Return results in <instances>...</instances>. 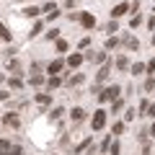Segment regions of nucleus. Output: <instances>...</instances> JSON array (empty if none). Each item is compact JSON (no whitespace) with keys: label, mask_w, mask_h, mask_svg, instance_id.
Masks as SVG:
<instances>
[{"label":"nucleus","mask_w":155,"mask_h":155,"mask_svg":"<svg viewBox=\"0 0 155 155\" xmlns=\"http://www.w3.org/2000/svg\"><path fill=\"white\" fill-rule=\"evenodd\" d=\"M119 96H122V85H116V83H114V85H106V88L98 93V98L104 101V104H109V101H116Z\"/></svg>","instance_id":"obj_1"},{"label":"nucleus","mask_w":155,"mask_h":155,"mask_svg":"<svg viewBox=\"0 0 155 155\" xmlns=\"http://www.w3.org/2000/svg\"><path fill=\"white\" fill-rule=\"evenodd\" d=\"M91 127L98 132V129H104L106 127V111L104 109H98V111H93V119H91Z\"/></svg>","instance_id":"obj_2"},{"label":"nucleus","mask_w":155,"mask_h":155,"mask_svg":"<svg viewBox=\"0 0 155 155\" xmlns=\"http://www.w3.org/2000/svg\"><path fill=\"white\" fill-rule=\"evenodd\" d=\"M85 60L88 62H93V65H104L106 60H109V57H106V52H88V54H83Z\"/></svg>","instance_id":"obj_3"},{"label":"nucleus","mask_w":155,"mask_h":155,"mask_svg":"<svg viewBox=\"0 0 155 155\" xmlns=\"http://www.w3.org/2000/svg\"><path fill=\"white\" fill-rule=\"evenodd\" d=\"M111 65H114L111 60H106V62H104V67H101V70L96 72V83H101V80H106V78H109V72H111Z\"/></svg>","instance_id":"obj_4"},{"label":"nucleus","mask_w":155,"mask_h":155,"mask_svg":"<svg viewBox=\"0 0 155 155\" xmlns=\"http://www.w3.org/2000/svg\"><path fill=\"white\" fill-rule=\"evenodd\" d=\"M78 21L83 23V28H93V26H96V16H91V13H80Z\"/></svg>","instance_id":"obj_5"},{"label":"nucleus","mask_w":155,"mask_h":155,"mask_svg":"<svg viewBox=\"0 0 155 155\" xmlns=\"http://www.w3.org/2000/svg\"><path fill=\"white\" fill-rule=\"evenodd\" d=\"M41 11L47 13V18H49V21H52V18H57V16H60V8H57L54 3H47V5L41 8Z\"/></svg>","instance_id":"obj_6"},{"label":"nucleus","mask_w":155,"mask_h":155,"mask_svg":"<svg viewBox=\"0 0 155 155\" xmlns=\"http://www.w3.org/2000/svg\"><path fill=\"white\" fill-rule=\"evenodd\" d=\"M124 13H129V3H119V5H114L111 16H114V18H119V16H124Z\"/></svg>","instance_id":"obj_7"},{"label":"nucleus","mask_w":155,"mask_h":155,"mask_svg":"<svg viewBox=\"0 0 155 155\" xmlns=\"http://www.w3.org/2000/svg\"><path fill=\"white\" fill-rule=\"evenodd\" d=\"M83 62H85V57H83V54H78V52L67 57V65H70V67H80Z\"/></svg>","instance_id":"obj_8"},{"label":"nucleus","mask_w":155,"mask_h":155,"mask_svg":"<svg viewBox=\"0 0 155 155\" xmlns=\"http://www.w3.org/2000/svg\"><path fill=\"white\" fill-rule=\"evenodd\" d=\"M62 67H65V62H62V60H54V62H49V65H47V72L57 75V72H62Z\"/></svg>","instance_id":"obj_9"},{"label":"nucleus","mask_w":155,"mask_h":155,"mask_svg":"<svg viewBox=\"0 0 155 155\" xmlns=\"http://www.w3.org/2000/svg\"><path fill=\"white\" fill-rule=\"evenodd\" d=\"M3 122H5V127H21V122H18V116H16V114H11V111H8V114L3 116Z\"/></svg>","instance_id":"obj_10"},{"label":"nucleus","mask_w":155,"mask_h":155,"mask_svg":"<svg viewBox=\"0 0 155 155\" xmlns=\"http://www.w3.org/2000/svg\"><path fill=\"white\" fill-rule=\"evenodd\" d=\"M122 41H124V47H127V49H132V52H137V49H140V41H137L134 36H124Z\"/></svg>","instance_id":"obj_11"},{"label":"nucleus","mask_w":155,"mask_h":155,"mask_svg":"<svg viewBox=\"0 0 155 155\" xmlns=\"http://www.w3.org/2000/svg\"><path fill=\"white\" fill-rule=\"evenodd\" d=\"M23 16H26V18H36L39 16V13H41V8H36V5H28V8H23Z\"/></svg>","instance_id":"obj_12"},{"label":"nucleus","mask_w":155,"mask_h":155,"mask_svg":"<svg viewBox=\"0 0 155 155\" xmlns=\"http://www.w3.org/2000/svg\"><path fill=\"white\" fill-rule=\"evenodd\" d=\"M70 116H72V122L78 124V122H83V119H85V111L80 109V106H75V109H72V114H70Z\"/></svg>","instance_id":"obj_13"},{"label":"nucleus","mask_w":155,"mask_h":155,"mask_svg":"<svg viewBox=\"0 0 155 155\" xmlns=\"http://www.w3.org/2000/svg\"><path fill=\"white\" fill-rule=\"evenodd\" d=\"M114 65H116V70H129V57H116V62H114Z\"/></svg>","instance_id":"obj_14"},{"label":"nucleus","mask_w":155,"mask_h":155,"mask_svg":"<svg viewBox=\"0 0 155 155\" xmlns=\"http://www.w3.org/2000/svg\"><path fill=\"white\" fill-rule=\"evenodd\" d=\"M91 142H93V140H83V142H80V145H75V150H72V153H75V155H80V153H85V150H88L91 147Z\"/></svg>","instance_id":"obj_15"},{"label":"nucleus","mask_w":155,"mask_h":155,"mask_svg":"<svg viewBox=\"0 0 155 155\" xmlns=\"http://www.w3.org/2000/svg\"><path fill=\"white\" fill-rule=\"evenodd\" d=\"M36 104H39V106H49V104H52V96H49V93H39V96H36Z\"/></svg>","instance_id":"obj_16"},{"label":"nucleus","mask_w":155,"mask_h":155,"mask_svg":"<svg viewBox=\"0 0 155 155\" xmlns=\"http://www.w3.org/2000/svg\"><path fill=\"white\" fill-rule=\"evenodd\" d=\"M41 28H44V23H41V21H36V23H34V28H31V31H28V39L39 36V34H41Z\"/></svg>","instance_id":"obj_17"},{"label":"nucleus","mask_w":155,"mask_h":155,"mask_svg":"<svg viewBox=\"0 0 155 155\" xmlns=\"http://www.w3.org/2000/svg\"><path fill=\"white\" fill-rule=\"evenodd\" d=\"M8 70H11L13 75H18V72H21V62L18 60H8Z\"/></svg>","instance_id":"obj_18"},{"label":"nucleus","mask_w":155,"mask_h":155,"mask_svg":"<svg viewBox=\"0 0 155 155\" xmlns=\"http://www.w3.org/2000/svg\"><path fill=\"white\" fill-rule=\"evenodd\" d=\"M60 83H62V78H60V75H52L49 80H47V88L52 91V88H57V85H60Z\"/></svg>","instance_id":"obj_19"},{"label":"nucleus","mask_w":155,"mask_h":155,"mask_svg":"<svg viewBox=\"0 0 155 155\" xmlns=\"http://www.w3.org/2000/svg\"><path fill=\"white\" fill-rule=\"evenodd\" d=\"M116 47H119V39H116V36H109V39H106V49H116Z\"/></svg>","instance_id":"obj_20"},{"label":"nucleus","mask_w":155,"mask_h":155,"mask_svg":"<svg viewBox=\"0 0 155 155\" xmlns=\"http://www.w3.org/2000/svg\"><path fill=\"white\" fill-rule=\"evenodd\" d=\"M122 106H124V101H122V98L111 101V114H116V111H122Z\"/></svg>","instance_id":"obj_21"},{"label":"nucleus","mask_w":155,"mask_h":155,"mask_svg":"<svg viewBox=\"0 0 155 155\" xmlns=\"http://www.w3.org/2000/svg\"><path fill=\"white\" fill-rule=\"evenodd\" d=\"M0 39H5V41H11V39H13V34L8 31V28L3 26V23H0Z\"/></svg>","instance_id":"obj_22"},{"label":"nucleus","mask_w":155,"mask_h":155,"mask_svg":"<svg viewBox=\"0 0 155 155\" xmlns=\"http://www.w3.org/2000/svg\"><path fill=\"white\" fill-rule=\"evenodd\" d=\"M83 80H85V75H80V72H78V75H72V80H70V83H67V85H70V88H72V85H80V83H83Z\"/></svg>","instance_id":"obj_23"},{"label":"nucleus","mask_w":155,"mask_h":155,"mask_svg":"<svg viewBox=\"0 0 155 155\" xmlns=\"http://www.w3.org/2000/svg\"><path fill=\"white\" fill-rule=\"evenodd\" d=\"M140 23H142V16H140V13H134V16L129 18V26H132V28H137Z\"/></svg>","instance_id":"obj_24"},{"label":"nucleus","mask_w":155,"mask_h":155,"mask_svg":"<svg viewBox=\"0 0 155 155\" xmlns=\"http://www.w3.org/2000/svg\"><path fill=\"white\" fill-rule=\"evenodd\" d=\"M147 104H150L147 98H145V101H140V106H137V116H145V111H147Z\"/></svg>","instance_id":"obj_25"},{"label":"nucleus","mask_w":155,"mask_h":155,"mask_svg":"<svg viewBox=\"0 0 155 155\" xmlns=\"http://www.w3.org/2000/svg\"><path fill=\"white\" fill-rule=\"evenodd\" d=\"M21 85H23V83H21V78H18V75H13V78H11V88H13V91H18Z\"/></svg>","instance_id":"obj_26"},{"label":"nucleus","mask_w":155,"mask_h":155,"mask_svg":"<svg viewBox=\"0 0 155 155\" xmlns=\"http://www.w3.org/2000/svg\"><path fill=\"white\" fill-rule=\"evenodd\" d=\"M114 134H122L124 132V122H114V129H111Z\"/></svg>","instance_id":"obj_27"},{"label":"nucleus","mask_w":155,"mask_h":155,"mask_svg":"<svg viewBox=\"0 0 155 155\" xmlns=\"http://www.w3.org/2000/svg\"><path fill=\"white\" fill-rule=\"evenodd\" d=\"M129 70H132L134 75H140V72H145V65H142V62H137V65H132Z\"/></svg>","instance_id":"obj_28"},{"label":"nucleus","mask_w":155,"mask_h":155,"mask_svg":"<svg viewBox=\"0 0 155 155\" xmlns=\"http://www.w3.org/2000/svg\"><path fill=\"white\" fill-rule=\"evenodd\" d=\"M119 150H122V147H119V142H111L109 145V155H119Z\"/></svg>","instance_id":"obj_29"},{"label":"nucleus","mask_w":155,"mask_h":155,"mask_svg":"<svg viewBox=\"0 0 155 155\" xmlns=\"http://www.w3.org/2000/svg\"><path fill=\"white\" fill-rule=\"evenodd\" d=\"M145 70H147V75L153 78V75H155V60H150L147 65H145Z\"/></svg>","instance_id":"obj_30"},{"label":"nucleus","mask_w":155,"mask_h":155,"mask_svg":"<svg viewBox=\"0 0 155 155\" xmlns=\"http://www.w3.org/2000/svg\"><path fill=\"white\" fill-rule=\"evenodd\" d=\"M3 155H23V150L18 147V145H13V147L8 150V153H3Z\"/></svg>","instance_id":"obj_31"},{"label":"nucleus","mask_w":155,"mask_h":155,"mask_svg":"<svg viewBox=\"0 0 155 155\" xmlns=\"http://www.w3.org/2000/svg\"><path fill=\"white\" fill-rule=\"evenodd\" d=\"M78 47H80V49H88V47H91V36H83V39H80V44H78Z\"/></svg>","instance_id":"obj_32"},{"label":"nucleus","mask_w":155,"mask_h":155,"mask_svg":"<svg viewBox=\"0 0 155 155\" xmlns=\"http://www.w3.org/2000/svg\"><path fill=\"white\" fill-rule=\"evenodd\" d=\"M57 52H67V41L65 39H57Z\"/></svg>","instance_id":"obj_33"},{"label":"nucleus","mask_w":155,"mask_h":155,"mask_svg":"<svg viewBox=\"0 0 155 155\" xmlns=\"http://www.w3.org/2000/svg\"><path fill=\"white\" fill-rule=\"evenodd\" d=\"M41 83H44V78H41V75H31V85H36V88H39Z\"/></svg>","instance_id":"obj_34"},{"label":"nucleus","mask_w":155,"mask_h":155,"mask_svg":"<svg viewBox=\"0 0 155 155\" xmlns=\"http://www.w3.org/2000/svg\"><path fill=\"white\" fill-rule=\"evenodd\" d=\"M62 114H65V109H62V106H57V109H54V111H52V114H49V116H52V119H60V116H62Z\"/></svg>","instance_id":"obj_35"},{"label":"nucleus","mask_w":155,"mask_h":155,"mask_svg":"<svg viewBox=\"0 0 155 155\" xmlns=\"http://www.w3.org/2000/svg\"><path fill=\"white\" fill-rule=\"evenodd\" d=\"M8 150H11V142L8 140H0V153H8Z\"/></svg>","instance_id":"obj_36"},{"label":"nucleus","mask_w":155,"mask_h":155,"mask_svg":"<svg viewBox=\"0 0 155 155\" xmlns=\"http://www.w3.org/2000/svg\"><path fill=\"white\" fill-rule=\"evenodd\" d=\"M155 88V78H147V80H145V91H153Z\"/></svg>","instance_id":"obj_37"},{"label":"nucleus","mask_w":155,"mask_h":155,"mask_svg":"<svg viewBox=\"0 0 155 155\" xmlns=\"http://www.w3.org/2000/svg\"><path fill=\"white\" fill-rule=\"evenodd\" d=\"M106 31H109V34H114V31H119V23H116V21H111L109 26H106Z\"/></svg>","instance_id":"obj_38"},{"label":"nucleus","mask_w":155,"mask_h":155,"mask_svg":"<svg viewBox=\"0 0 155 155\" xmlns=\"http://www.w3.org/2000/svg\"><path fill=\"white\" fill-rule=\"evenodd\" d=\"M145 116H153V119H155V104H147V111H145Z\"/></svg>","instance_id":"obj_39"},{"label":"nucleus","mask_w":155,"mask_h":155,"mask_svg":"<svg viewBox=\"0 0 155 155\" xmlns=\"http://www.w3.org/2000/svg\"><path fill=\"white\" fill-rule=\"evenodd\" d=\"M134 116H137V114H134V109H129V111H127V114H124V122H132Z\"/></svg>","instance_id":"obj_40"},{"label":"nucleus","mask_w":155,"mask_h":155,"mask_svg":"<svg viewBox=\"0 0 155 155\" xmlns=\"http://www.w3.org/2000/svg\"><path fill=\"white\" fill-rule=\"evenodd\" d=\"M57 36H60V31H57V28H52V31L47 34V39H49V41H52V39H57Z\"/></svg>","instance_id":"obj_41"},{"label":"nucleus","mask_w":155,"mask_h":155,"mask_svg":"<svg viewBox=\"0 0 155 155\" xmlns=\"http://www.w3.org/2000/svg\"><path fill=\"white\" fill-rule=\"evenodd\" d=\"M65 5H67V8H75V5H78V0H67Z\"/></svg>","instance_id":"obj_42"},{"label":"nucleus","mask_w":155,"mask_h":155,"mask_svg":"<svg viewBox=\"0 0 155 155\" xmlns=\"http://www.w3.org/2000/svg\"><path fill=\"white\" fill-rule=\"evenodd\" d=\"M8 96H11V93H5V91H0V101H8Z\"/></svg>","instance_id":"obj_43"},{"label":"nucleus","mask_w":155,"mask_h":155,"mask_svg":"<svg viewBox=\"0 0 155 155\" xmlns=\"http://www.w3.org/2000/svg\"><path fill=\"white\" fill-rule=\"evenodd\" d=\"M147 134H150V137H155V124H153V127L147 129Z\"/></svg>","instance_id":"obj_44"},{"label":"nucleus","mask_w":155,"mask_h":155,"mask_svg":"<svg viewBox=\"0 0 155 155\" xmlns=\"http://www.w3.org/2000/svg\"><path fill=\"white\" fill-rule=\"evenodd\" d=\"M3 80H5V75H3V70H0V83H3Z\"/></svg>","instance_id":"obj_45"},{"label":"nucleus","mask_w":155,"mask_h":155,"mask_svg":"<svg viewBox=\"0 0 155 155\" xmlns=\"http://www.w3.org/2000/svg\"><path fill=\"white\" fill-rule=\"evenodd\" d=\"M0 155H3V153H0Z\"/></svg>","instance_id":"obj_46"}]
</instances>
